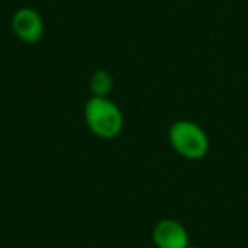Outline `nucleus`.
Instances as JSON below:
<instances>
[{
    "label": "nucleus",
    "mask_w": 248,
    "mask_h": 248,
    "mask_svg": "<svg viewBox=\"0 0 248 248\" xmlns=\"http://www.w3.org/2000/svg\"><path fill=\"white\" fill-rule=\"evenodd\" d=\"M152 238L156 248H186L190 245L186 226L172 217L158 221L153 228Z\"/></svg>",
    "instance_id": "4"
},
{
    "label": "nucleus",
    "mask_w": 248,
    "mask_h": 248,
    "mask_svg": "<svg viewBox=\"0 0 248 248\" xmlns=\"http://www.w3.org/2000/svg\"><path fill=\"white\" fill-rule=\"evenodd\" d=\"M170 146L186 160H201L209 152L207 133L189 119H179L169 129Z\"/></svg>",
    "instance_id": "2"
},
{
    "label": "nucleus",
    "mask_w": 248,
    "mask_h": 248,
    "mask_svg": "<svg viewBox=\"0 0 248 248\" xmlns=\"http://www.w3.org/2000/svg\"><path fill=\"white\" fill-rule=\"evenodd\" d=\"M186 248H197V247H192V245H189V247H186Z\"/></svg>",
    "instance_id": "6"
},
{
    "label": "nucleus",
    "mask_w": 248,
    "mask_h": 248,
    "mask_svg": "<svg viewBox=\"0 0 248 248\" xmlns=\"http://www.w3.org/2000/svg\"><path fill=\"white\" fill-rule=\"evenodd\" d=\"M83 119L90 133L100 140L116 138L124 128L123 110L109 97H90L83 107Z\"/></svg>",
    "instance_id": "1"
},
{
    "label": "nucleus",
    "mask_w": 248,
    "mask_h": 248,
    "mask_svg": "<svg viewBox=\"0 0 248 248\" xmlns=\"http://www.w3.org/2000/svg\"><path fill=\"white\" fill-rule=\"evenodd\" d=\"M11 28L16 38L26 45H36L45 36L43 16L32 7L17 9L11 19Z\"/></svg>",
    "instance_id": "3"
},
{
    "label": "nucleus",
    "mask_w": 248,
    "mask_h": 248,
    "mask_svg": "<svg viewBox=\"0 0 248 248\" xmlns=\"http://www.w3.org/2000/svg\"><path fill=\"white\" fill-rule=\"evenodd\" d=\"M90 93L93 97H109V93L114 89V78L107 70H97L92 73L89 82Z\"/></svg>",
    "instance_id": "5"
}]
</instances>
